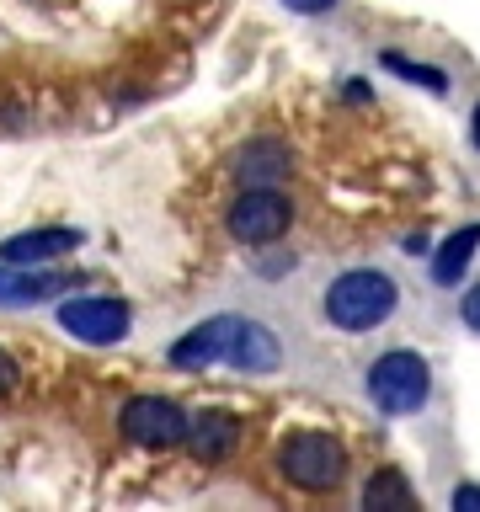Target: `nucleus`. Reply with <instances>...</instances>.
Here are the masks:
<instances>
[{"label":"nucleus","mask_w":480,"mask_h":512,"mask_svg":"<svg viewBox=\"0 0 480 512\" xmlns=\"http://www.w3.org/2000/svg\"><path fill=\"white\" fill-rule=\"evenodd\" d=\"M395 304H400V288H395L390 272L352 267V272H342V278H331L320 310H326V320L342 326V331H374L395 315Z\"/></svg>","instance_id":"1"},{"label":"nucleus","mask_w":480,"mask_h":512,"mask_svg":"<svg viewBox=\"0 0 480 512\" xmlns=\"http://www.w3.org/2000/svg\"><path fill=\"white\" fill-rule=\"evenodd\" d=\"M278 475L294 491H336L347 480V448L331 432H288L278 443Z\"/></svg>","instance_id":"2"},{"label":"nucleus","mask_w":480,"mask_h":512,"mask_svg":"<svg viewBox=\"0 0 480 512\" xmlns=\"http://www.w3.org/2000/svg\"><path fill=\"white\" fill-rule=\"evenodd\" d=\"M432 395V368L422 352H384V358H374V368H368V400L384 411V416H411L422 411Z\"/></svg>","instance_id":"3"},{"label":"nucleus","mask_w":480,"mask_h":512,"mask_svg":"<svg viewBox=\"0 0 480 512\" xmlns=\"http://www.w3.org/2000/svg\"><path fill=\"white\" fill-rule=\"evenodd\" d=\"M224 224H230V235L240 246H272V240L288 235V224H294V203H288L278 187H246L230 203Z\"/></svg>","instance_id":"4"},{"label":"nucleus","mask_w":480,"mask_h":512,"mask_svg":"<svg viewBox=\"0 0 480 512\" xmlns=\"http://www.w3.org/2000/svg\"><path fill=\"white\" fill-rule=\"evenodd\" d=\"M118 422H123V438H134L139 448H176V443H187L192 416L166 395H134Z\"/></svg>","instance_id":"5"},{"label":"nucleus","mask_w":480,"mask_h":512,"mask_svg":"<svg viewBox=\"0 0 480 512\" xmlns=\"http://www.w3.org/2000/svg\"><path fill=\"white\" fill-rule=\"evenodd\" d=\"M59 326L86 347H112L128 336V304L123 299H107V294H86V299H70L59 304Z\"/></svg>","instance_id":"6"},{"label":"nucleus","mask_w":480,"mask_h":512,"mask_svg":"<svg viewBox=\"0 0 480 512\" xmlns=\"http://www.w3.org/2000/svg\"><path fill=\"white\" fill-rule=\"evenodd\" d=\"M235 326H240V315H214V320H203V326H192L187 336H176L171 342V368H192V374L214 368L224 352H230Z\"/></svg>","instance_id":"7"},{"label":"nucleus","mask_w":480,"mask_h":512,"mask_svg":"<svg viewBox=\"0 0 480 512\" xmlns=\"http://www.w3.org/2000/svg\"><path fill=\"white\" fill-rule=\"evenodd\" d=\"M294 171V155H288V144L283 139H246V150L235 155V182L240 187H278L283 176Z\"/></svg>","instance_id":"8"},{"label":"nucleus","mask_w":480,"mask_h":512,"mask_svg":"<svg viewBox=\"0 0 480 512\" xmlns=\"http://www.w3.org/2000/svg\"><path fill=\"white\" fill-rule=\"evenodd\" d=\"M80 246V230L70 224H43V230H22L0 246V262L6 267H32V262H54V256L75 251Z\"/></svg>","instance_id":"9"},{"label":"nucleus","mask_w":480,"mask_h":512,"mask_svg":"<svg viewBox=\"0 0 480 512\" xmlns=\"http://www.w3.org/2000/svg\"><path fill=\"white\" fill-rule=\"evenodd\" d=\"M187 448L198 464H219L240 448V416L235 411H203L187 422Z\"/></svg>","instance_id":"10"},{"label":"nucleus","mask_w":480,"mask_h":512,"mask_svg":"<svg viewBox=\"0 0 480 512\" xmlns=\"http://www.w3.org/2000/svg\"><path fill=\"white\" fill-rule=\"evenodd\" d=\"M240 374H272V368L283 363V347H278V336H272L262 320H240L235 326V342L230 352H224Z\"/></svg>","instance_id":"11"},{"label":"nucleus","mask_w":480,"mask_h":512,"mask_svg":"<svg viewBox=\"0 0 480 512\" xmlns=\"http://www.w3.org/2000/svg\"><path fill=\"white\" fill-rule=\"evenodd\" d=\"M475 251H480V224H464V230H454L438 251H432V283L454 288V283L464 278V272H470Z\"/></svg>","instance_id":"12"},{"label":"nucleus","mask_w":480,"mask_h":512,"mask_svg":"<svg viewBox=\"0 0 480 512\" xmlns=\"http://www.w3.org/2000/svg\"><path fill=\"white\" fill-rule=\"evenodd\" d=\"M75 278L64 272H22V267H0V304H38L59 288H70Z\"/></svg>","instance_id":"13"},{"label":"nucleus","mask_w":480,"mask_h":512,"mask_svg":"<svg viewBox=\"0 0 480 512\" xmlns=\"http://www.w3.org/2000/svg\"><path fill=\"white\" fill-rule=\"evenodd\" d=\"M363 507H374V512H411V507H416V491H411V480L400 475L395 464H384V470L368 475Z\"/></svg>","instance_id":"14"},{"label":"nucleus","mask_w":480,"mask_h":512,"mask_svg":"<svg viewBox=\"0 0 480 512\" xmlns=\"http://www.w3.org/2000/svg\"><path fill=\"white\" fill-rule=\"evenodd\" d=\"M384 70H395V75H406L411 86H427V91H448V75L438 70V64H411L406 54H384Z\"/></svg>","instance_id":"15"},{"label":"nucleus","mask_w":480,"mask_h":512,"mask_svg":"<svg viewBox=\"0 0 480 512\" xmlns=\"http://www.w3.org/2000/svg\"><path fill=\"white\" fill-rule=\"evenodd\" d=\"M16 379H22V368H16V358H11L6 347H0V395H11Z\"/></svg>","instance_id":"16"},{"label":"nucleus","mask_w":480,"mask_h":512,"mask_svg":"<svg viewBox=\"0 0 480 512\" xmlns=\"http://www.w3.org/2000/svg\"><path fill=\"white\" fill-rule=\"evenodd\" d=\"M459 315H464V326H470V331H480V283L470 288V294H464V304H459Z\"/></svg>","instance_id":"17"},{"label":"nucleus","mask_w":480,"mask_h":512,"mask_svg":"<svg viewBox=\"0 0 480 512\" xmlns=\"http://www.w3.org/2000/svg\"><path fill=\"white\" fill-rule=\"evenodd\" d=\"M288 11H299V16H320V11H331L336 0H283Z\"/></svg>","instance_id":"18"},{"label":"nucleus","mask_w":480,"mask_h":512,"mask_svg":"<svg viewBox=\"0 0 480 512\" xmlns=\"http://www.w3.org/2000/svg\"><path fill=\"white\" fill-rule=\"evenodd\" d=\"M454 507H464V512H480V486H454Z\"/></svg>","instance_id":"19"},{"label":"nucleus","mask_w":480,"mask_h":512,"mask_svg":"<svg viewBox=\"0 0 480 512\" xmlns=\"http://www.w3.org/2000/svg\"><path fill=\"white\" fill-rule=\"evenodd\" d=\"M470 139H475V150H480V107L470 112Z\"/></svg>","instance_id":"20"}]
</instances>
